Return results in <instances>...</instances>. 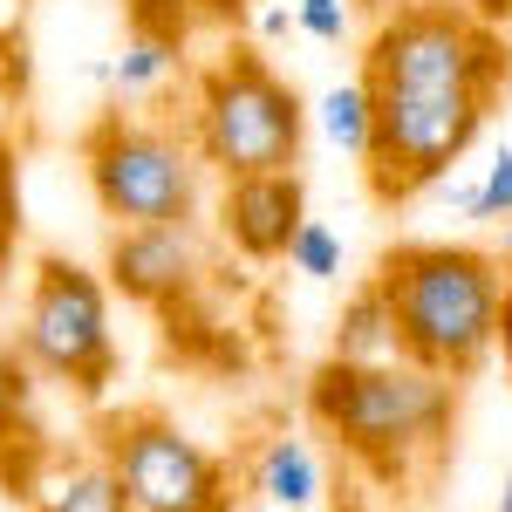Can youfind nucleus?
<instances>
[{
    "instance_id": "obj_5",
    "label": "nucleus",
    "mask_w": 512,
    "mask_h": 512,
    "mask_svg": "<svg viewBox=\"0 0 512 512\" xmlns=\"http://www.w3.org/2000/svg\"><path fill=\"white\" fill-rule=\"evenodd\" d=\"M82 178L110 226H198L205 212V164L171 123L103 110L82 130Z\"/></svg>"
},
{
    "instance_id": "obj_21",
    "label": "nucleus",
    "mask_w": 512,
    "mask_h": 512,
    "mask_svg": "<svg viewBox=\"0 0 512 512\" xmlns=\"http://www.w3.org/2000/svg\"><path fill=\"white\" fill-rule=\"evenodd\" d=\"M492 349H506V369H512V287H506V301H499V342Z\"/></svg>"
},
{
    "instance_id": "obj_17",
    "label": "nucleus",
    "mask_w": 512,
    "mask_h": 512,
    "mask_svg": "<svg viewBox=\"0 0 512 512\" xmlns=\"http://www.w3.org/2000/svg\"><path fill=\"white\" fill-rule=\"evenodd\" d=\"M294 21H301V35L335 48V41H349V0H294Z\"/></svg>"
},
{
    "instance_id": "obj_9",
    "label": "nucleus",
    "mask_w": 512,
    "mask_h": 512,
    "mask_svg": "<svg viewBox=\"0 0 512 512\" xmlns=\"http://www.w3.org/2000/svg\"><path fill=\"white\" fill-rule=\"evenodd\" d=\"M219 233L239 260H280L294 226L308 219V185L301 171H253V178H219V205H212Z\"/></svg>"
},
{
    "instance_id": "obj_23",
    "label": "nucleus",
    "mask_w": 512,
    "mask_h": 512,
    "mask_svg": "<svg viewBox=\"0 0 512 512\" xmlns=\"http://www.w3.org/2000/svg\"><path fill=\"white\" fill-rule=\"evenodd\" d=\"M499 512H512V478H506V492H499Z\"/></svg>"
},
{
    "instance_id": "obj_13",
    "label": "nucleus",
    "mask_w": 512,
    "mask_h": 512,
    "mask_svg": "<svg viewBox=\"0 0 512 512\" xmlns=\"http://www.w3.org/2000/svg\"><path fill=\"white\" fill-rule=\"evenodd\" d=\"M178 48H185V41L151 35V28H130V41H123V55H117V89H123V96L158 89V82L178 69Z\"/></svg>"
},
{
    "instance_id": "obj_1",
    "label": "nucleus",
    "mask_w": 512,
    "mask_h": 512,
    "mask_svg": "<svg viewBox=\"0 0 512 512\" xmlns=\"http://www.w3.org/2000/svg\"><path fill=\"white\" fill-rule=\"evenodd\" d=\"M369 151L362 185L376 205H410L444 185L512 89L506 28L478 21L465 0H396L362 41Z\"/></svg>"
},
{
    "instance_id": "obj_15",
    "label": "nucleus",
    "mask_w": 512,
    "mask_h": 512,
    "mask_svg": "<svg viewBox=\"0 0 512 512\" xmlns=\"http://www.w3.org/2000/svg\"><path fill=\"white\" fill-rule=\"evenodd\" d=\"M280 260H287L294 274H308V280H342V233L321 226V219H301Z\"/></svg>"
},
{
    "instance_id": "obj_22",
    "label": "nucleus",
    "mask_w": 512,
    "mask_h": 512,
    "mask_svg": "<svg viewBox=\"0 0 512 512\" xmlns=\"http://www.w3.org/2000/svg\"><path fill=\"white\" fill-rule=\"evenodd\" d=\"M192 7H198V14H219V21H233L246 0H192Z\"/></svg>"
},
{
    "instance_id": "obj_18",
    "label": "nucleus",
    "mask_w": 512,
    "mask_h": 512,
    "mask_svg": "<svg viewBox=\"0 0 512 512\" xmlns=\"http://www.w3.org/2000/svg\"><path fill=\"white\" fill-rule=\"evenodd\" d=\"M14 239H21V185H14V144L0 137V267L14 260Z\"/></svg>"
},
{
    "instance_id": "obj_14",
    "label": "nucleus",
    "mask_w": 512,
    "mask_h": 512,
    "mask_svg": "<svg viewBox=\"0 0 512 512\" xmlns=\"http://www.w3.org/2000/svg\"><path fill=\"white\" fill-rule=\"evenodd\" d=\"M321 130H328V144L335 151H349L355 164H362V151H369V96H362V82H335L328 96H321Z\"/></svg>"
},
{
    "instance_id": "obj_4",
    "label": "nucleus",
    "mask_w": 512,
    "mask_h": 512,
    "mask_svg": "<svg viewBox=\"0 0 512 512\" xmlns=\"http://www.w3.org/2000/svg\"><path fill=\"white\" fill-rule=\"evenodd\" d=\"M185 144L205 171L219 178H253V171H301L308 151V103L280 76L260 48H226L212 55L192 82L185 110Z\"/></svg>"
},
{
    "instance_id": "obj_2",
    "label": "nucleus",
    "mask_w": 512,
    "mask_h": 512,
    "mask_svg": "<svg viewBox=\"0 0 512 512\" xmlns=\"http://www.w3.org/2000/svg\"><path fill=\"white\" fill-rule=\"evenodd\" d=\"M376 301L390 315L396 355L431 369L444 383H472L492 362L499 342V301H506V267L499 253L465 246V239H403L376 260Z\"/></svg>"
},
{
    "instance_id": "obj_3",
    "label": "nucleus",
    "mask_w": 512,
    "mask_h": 512,
    "mask_svg": "<svg viewBox=\"0 0 512 512\" xmlns=\"http://www.w3.org/2000/svg\"><path fill=\"white\" fill-rule=\"evenodd\" d=\"M451 403L458 383H444L417 362H321L308 383V417L315 431L376 485H403L431 465L451 437Z\"/></svg>"
},
{
    "instance_id": "obj_19",
    "label": "nucleus",
    "mask_w": 512,
    "mask_h": 512,
    "mask_svg": "<svg viewBox=\"0 0 512 512\" xmlns=\"http://www.w3.org/2000/svg\"><path fill=\"white\" fill-rule=\"evenodd\" d=\"M14 424H21V376L0 362V444H14Z\"/></svg>"
},
{
    "instance_id": "obj_8",
    "label": "nucleus",
    "mask_w": 512,
    "mask_h": 512,
    "mask_svg": "<svg viewBox=\"0 0 512 512\" xmlns=\"http://www.w3.org/2000/svg\"><path fill=\"white\" fill-rule=\"evenodd\" d=\"M103 280L137 308H178L205 287V246L198 226H117Z\"/></svg>"
},
{
    "instance_id": "obj_6",
    "label": "nucleus",
    "mask_w": 512,
    "mask_h": 512,
    "mask_svg": "<svg viewBox=\"0 0 512 512\" xmlns=\"http://www.w3.org/2000/svg\"><path fill=\"white\" fill-rule=\"evenodd\" d=\"M21 362L62 383L76 396H96L117 383V328H110V280L82 267L69 253H41L28 274V301H21V328H14Z\"/></svg>"
},
{
    "instance_id": "obj_12",
    "label": "nucleus",
    "mask_w": 512,
    "mask_h": 512,
    "mask_svg": "<svg viewBox=\"0 0 512 512\" xmlns=\"http://www.w3.org/2000/svg\"><path fill=\"white\" fill-rule=\"evenodd\" d=\"M335 362H396L390 315H383V301H376L369 280L349 294V308H342V321H335Z\"/></svg>"
},
{
    "instance_id": "obj_16",
    "label": "nucleus",
    "mask_w": 512,
    "mask_h": 512,
    "mask_svg": "<svg viewBox=\"0 0 512 512\" xmlns=\"http://www.w3.org/2000/svg\"><path fill=\"white\" fill-rule=\"evenodd\" d=\"M472 219H478V226H506V219H512V144H499L492 164H485L478 198H472Z\"/></svg>"
},
{
    "instance_id": "obj_11",
    "label": "nucleus",
    "mask_w": 512,
    "mask_h": 512,
    "mask_svg": "<svg viewBox=\"0 0 512 512\" xmlns=\"http://www.w3.org/2000/svg\"><path fill=\"white\" fill-rule=\"evenodd\" d=\"M260 492L280 512H308L321 499V458L308 451V437H267L260 444Z\"/></svg>"
},
{
    "instance_id": "obj_20",
    "label": "nucleus",
    "mask_w": 512,
    "mask_h": 512,
    "mask_svg": "<svg viewBox=\"0 0 512 512\" xmlns=\"http://www.w3.org/2000/svg\"><path fill=\"white\" fill-rule=\"evenodd\" d=\"M465 7H472L478 21H492V28H506V21H512V0H465Z\"/></svg>"
},
{
    "instance_id": "obj_10",
    "label": "nucleus",
    "mask_w": 512,
    "mask_h": 512,
    "mask_svg": "<svg viewBox=\"0 0 512 512\" xmlns=\"http://www.w3.org/2000/svg\"><path fill=\"white\" fill-rule=\"evenodd\" d=\"M21 492H28V512H130L103 458H41V472H28Z\"/></svg>"
},
{
    "instance_id": "obj_7",
    "label": "nucleus",
    "mask_w": 512,
    "mask_h": 512,
    "mask_svg": "<svg viewBox=\"0 0 512 512\" xmlns=\"http://www.w3.org/2000/svg\"><path fill=\"white\" fill-rule=\"evenodd\" d=\"M96 458L117 472L130 512H233V472L164 410H110Z\"/></svg>"
}]
</instances>
